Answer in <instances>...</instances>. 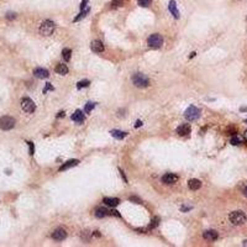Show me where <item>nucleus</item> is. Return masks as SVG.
Masks as SVG:
<instances>
[{
  "mask_svg": "<svg viewBox=\"0 0 247 247\" xmlns=\"http://www.w3.org/2000/svg\"><path fill=\"white\" fill-rule=\"evenodd\" d=\"M229 220H230V223L232 224V225H244L245 223H246V215H245V213L244 211H240V210H237V211H232L230 215H229Z\"/></svg>",
  "mask_w": 247,
  "mask_h": 247,
  "instance_id": "f257e3e1",
  "label": "nucleus"
},
{
  "mask_svg": "<svg viewBox=\"0 0 247 247\" xmlns=\"http://www.w3.org/2000/svg\"><path fill=\"white\" fill-rule=\"evenodd\" d=\"M55 29H56V25H55V22L51 20H46L43 21L41 24V26H40V34H41L42 36H51L52 34H53V31H55Z\"/></svg>",
  "mask_w": 247,
  "mask_h": 247,
  "instance_id": "f03ea898",
  "label": "nucleus"
},
{
  "mask_svg": "<svg viewBox=\"0 0 247 247\" xmlns=\"http://www.w3.org/2000/svg\"><path fill=\"white\" fill-rule=\"evenodd\" d=\"M132 83H134V85L137 87V88H147V87L150 85L148 78H147L145 74H142V73H136V74H134V76H132Z\"/></svg>",
  "mask_w": 247,
  "mask_h": 247,
  "instance_id": "7ed1b4c3",
  "label": "nucleus"
},
{
  "mask_svg": "<svg viewBox=\"0 0 247 247\" xmlns=\"http://www.w3.org/2000/svg\"><path fill=\"white\" fill-rule=\"evenodd\" d=\"M184 116L188 121H195V120H198L199 116H200V110H199L198 108H195L194 105H190V106L185 110Z\"/></svg>",
  "mask_w": 247,
  "mask_h": 247,
  "instance_id": "20e7f679",
  "label": "nucleus"
},
{
  "mask_svg": "<svg viewBox=\"0 0 247 247\" xmlns=\"http://www.w3.org/2000/svg\"><path fill=\"white\" fill-rule=\"evenodd\" d=\"M147 45H148L150 47H152V48H160V47L163 45V39H162L161 35L153 34V35H151V36L148 37Z\"/></svg>",
  "mask_w": 247,
  "mask_h": 247,
  "instance_id": "39448f33",
  "label": "nucleus"
},
{
  "mask_svg": "<svg viewBox=\"0 0 247 247\" xmlns=\"http://www.w3.org/2000/svg\"><path fill=\"white\" fill-rule=\"evenodd\" d=\"M14 126H15V119L14 118H11V116H3L0 119V129L1 130L8 131V130L14 129Z\"/></svg>",
  "mask_w": 247,
  "mask_h": 247,
  "instance_id": "423d86ee",
  "label": "nucleus"
},
{
  "mask_svg": "<svg viewBox=\"0 0 247 247\" xmlns=\"http://www.w3.org/2000/svg\"><path fill=\"white\" fill-rule=\"evenodd\" d=\"M21 108L25 113L31 114L36 110V104L34 103L30 98H24V99H21Z\"/></svg>",
  "mask_w": 247,
  "mask_h": 247,
  "instance_id": "0eeeda50",
  "label": "nucleus"
},
{
  "mask_svg": "<svg viewBox=\"0 0 247 247\" xmlns=\"http://www.w3.org/2000/svg\"><path fill=\"white\" fill-rule=\"evenodd\" d=\"M67 237V232L64 229H57L52 232V239L56 240V241H62Z\"/></svg>",
  "mask_w": 247,
  "mask_h": 247,
  "instance_id": "6e6552de",
  "label": "nucleus"
},
{
  "mask_svg": "<svg viewBox=\"0 0 247 247\" xmlns=\"http://www.w3.org/2000/svg\"><path fill=\"white\" fill-rule=\"evenodd\" d=\"M203 237L205 239L206 241H216L218 240V237H219V235H218V232L215 231V230H206L204 231V234H203Z\"/></svg>",
  "mask_w": 247,
  "mask_h": 247,
  "instance_id": "1a4fd4ad",
  "label": "nucleus"
},
{
  "mask_svg": "<svg viewBox=\"0 0 247 247\" xmlns=\"http://www.w3.org/2000/svg\"><path fill=\"white\" fill-rule=\"evenodd\" d=\"M177 181H178V176L172 174V173H167L162 177V182L165 184H174L177 183Z\"/></svg>",
  "mask_w": 247,
  "mask_h": 247,
  "instance_id": "9d476101",
  "label": "nucleus"
},
{
  "mask_svg": "<svg viewBox=\"0 0 247 247\" xmlns=\"http://www.w3.org/2000/svg\"><path fill=\"white\" fill-rule=\"evenodd\" d=\"M168 9L171 11V14L174 16V19H179V11H178V8H177V3L176 0H171L169 4H168Z\"/></svg>",
  "mask_w": 247,
  "mask_h": 247,
  "instance_id": "9b49d317",
  "label": "nucleus"
},
{
  "mask_svg": "<svg viewBox=\"0 0 247 247\" xmlns=\"http://www.w3.org/2000/svg\"><path fill=\"white\" fill-rule=\"evenodd\" d=\"M34 74H35L36 78H40V79H46V78H48V76H50L48 71L45 69V68H36V69L34 71Z\"/></svg>",
  "mask_w": 247,
  "mask_h": 247,
  "instance_id": "f8f14e48",
  "label": "nucleus"
},
{
  "mask_svg": "<svg viewBox=\"0 0 247 247\" xmlns=\"http://www.w3.org/2000/svg\"><path fill=\"white\" fill-rule=\"evenodd\" d=\"M90 48H92V51L93 52H95V53H102L104 51V45L102 41H93L92 42V45H90Z\"/></svg>",
  "mask_w": 247,
  "mask_h": 247,
  "instance_id": "ddd939ff",
  "label": "nucleus"
},
{
  "mask_svg": "<svg viewBox=\"0 0 247 247\" xmlns=\"http://www.w3.org/2000/svg\"><path fill=\"white\" fill-rule=\"evenodd\" d=\"M177 134L179 136H187L188 134H190V125L188 124H183L177 129Z\"/></svg>",
  "mask_w": 247,
  "mask_h": 247,
  "instance_id": "4468645a",
  "label": "nucleus"
},
{
  "mask_svg": "<svg viewBox=\"0 0 247 247\" xmlns=\"http://www.w3.org/2000/svg\"><path fill=\"white\" fill-rule=\"evenodd\" d=\"M79 163V161L78 160H71V161H67L64 165H62L60 167V172L62 171H67V169H69V168H72V167H76V166Z\"/></svg>",
  "mask_w": 247,
  "mask_h": 247,
  "instance_id": "2eb2a0df",
  "label": "nucleus"
},
{
  "mask_svg": "<svg viewBox=\"0 0 247 247\" xmlns=\"http://www.w3.org/2000/svg\"><path fill=\"white\" fill-rule=\"evenodd\" d=\"M200 187H202V182L199 179H190V181H188V188L190 190H198V189H200Z\"/></svg>",
  "mask_w": 247,
  "mask_h": 247,
  "instance_id": "dca6fc26",
  "label": "nucleus"
},
{
  "mask_svg": "<svg viewBox=\"0 0 247 247\" xmlns=\"http://www.w3.org/2000/svg\"><path fill=\"white\" fill-rule=\"evenodd\" d=\"M72 120L77 124H82L84 121V114L82 110H77L73 115H72Z\"/></svg>",
  "mask_w": 247,
  "mask_h": 247,
  "instance_id": "f3484780",
  "label": "nucleus"
},
{
  "mask_svg": "<svg viewBox=\"0 0 247 247\" xmlns=\"http://www.w3.org/2000/svg\"><path fill=\"white\" fill-rule=\"evenodd\" d=\"M104 203H105V204H106L108 206L115 208V206L119 205L120 200H119L118 198H110V197H106V198H104Z\"/></svg>",
  "mask_w": 247,
  "mask_h": 247,
  "instance_id": "a211bd4d",
  "label": "nucleus"
},
{
  "mask_svg": "<svg viewBox=\"0 0 247 247\" xmlns=\"http://www.w3.org/2000/svg\"><path fill=\"white\" fill-rule=\"evenodd\" d=\"M110 134H111V136L115 137L116 140H123V139H125V137L127 136V132L120 131V130H111Z\"/></svg>",
  "mask_w": 247,
  "mask_h": 247,
  "instance_id": "6ab92c4d",
  "label": "nucleus"
},
{
  "mask_svg": "<svg viewBox=\"0 0 247 247\" xmlns=\"http://www.w3.org/2000/svg\"><path fill=\"white\" fill-rule=\"evenodd\" d=\"M108 215H110V211L108 209H105V208H97V210H95V216L97 218L102 219V218H105Z\"/></svg>",
  "mask_w": 247,
  "mask_h": 247,
  "instance_id": "aec40b11",
  "label": "nucleus"
},
{
  "mask_svg": "<svg viewBox=\"0 0 247 247\" xmlns=\"http://www.w3.org/2000/svg\"><path fill=\"white\" fill-rule=\"evenodd\" d=\"M56 73H58V74H62V76H64V74H67L68 73V67L66 66V64H57V67H56Z\"/></svg>",
  "mask_w": 247,
  "mask_h": 247,
  "instance_id": "412c9836",
  "label": "nucleus"
},
{
  "mask_svg": "<svg viewBox=\"0 0 247 247\" xmlns=\"http://www.w3.org/2000/svg\"><path fill=\"white\" fill-rule=\"evenodd\" d=\"M71 56H72V50L71 48H63L62 50V57L66 62L71 60Z\"/></svg>",
  "mask_w": 247,
  "mask_h": 247,
  "instance_id": "4be33fe9",
  "label": "nucleus"
},
{
  "mask_svg": "<svg viewBox=\"0 0 247 247\" xmlns=\"http://www.w3.org/2000/svg\"><path fill=\"white\" fill-rule=\"evenodd\" d=\"M160 223H161V219H160L158 216H155V218L151 220V224H150L148 229H156V227L160 225Z\"/></svg>",
  "mask_w": 247,
  "mask_h": 247,
  "instance_id": "5701e85b",
  "label": "nucleus"
},
{
  "mask_svg": "<svg viewBox=\"0 0 247 247\" xmlns=\"http://www.w3.org/2000/svg\"><path fill=\"white\" fill-rule=\"evenodd\" d=\"M89 11H90V9H89V8H87V9L82 10V11H81V14H79V15H78V16H77V18L74 19V21L77 22V21H79L81 19H83V18H85V16H87V15L89 14Z\"/></svg>",
  "mask_w": 247,
  "mask_h": 247,
  "instance_id": "b1692460",
  "label": "nucleus"
},
{
  "mask_svg": "<svg viewBox=\"0 0 247 247\" xmlns=\"http://www.w3.org/2000/svg\"><path fill=\"white\" fill-rule=\"evenodd\" d=\"M241 142H242V139L239 137V136H234V137L231 139V144L234 145V146H237V145H240Z\"/></svg>",
  "mask_w": 247,
  "mask_h": 247,
  "instance_id": "393cba45",
  "label": "nucleus"
},
{
  "mask_svg": "<svg viewBox=\"0 0 247 247\" xmlns=\"http://www.w3.org/2000/svg\"><path fill=\"white\" fill-rule=\"evenodd\" d=\"M94 108H95V103H88L85 105V108H84V111L85 113H90Z\"/></svg>",
  "mask_w": 247,
  "mask_h": 247,
  "instance_id": "a878e982",
  "label": "nucleus"
},
{
  "mask_svg": "<svg viewBox=\"0 0 247 247\" xmlns=\"http://www.w3.org/2000/svg\"><path fill=\"white\" fill-rule=\"evenodd\" d=\"M137 3H139V5L142 6V8H147V6L151 5V0H137Z\"/></svg>",
  "mask_w": 247,
  "mask_h": 247,
  "instance_id": "bb28decb",
  "label": "nucleus"
},
{
  "mask_svg": "<svg viewBox=\"0 0 247 247\" xmlns=\"http://www.w3.org/2000/svg\"><path fill=\"white\" fill-rule=\"evenodd\" d=\"M90 83H89V81H82V82H79L78 84H77V88L78 89H82V88H87L88 85H89Z\"/></svg>",
  "mask_w": 247,
  "mask_h": 247,
  "instance_id": "cd10ccee",
  "label": "nucleus"
},
{
  "mask_svg": "<svg viewBox=\"0 0 247 247\" xmlns=\"http://www.w3.org/2000/svg\"><path fill=\"white\" fill-rule=\"evenodd\" d=\"M124 0H113L111 1V6L113 8H116V6H120V5H123Z\"/></svg>",
  "mask_w": 247,
  "mask_h": 247,
  "instance_id": "c85d7f7f",
  "label": "nucleus"
},
{
  "mask_svg": "<svg viewBox=\"0 0 247 247\" xmlns=\"http://www.w3.org/2000/svg\"><path fill=\"white\" fill-rule=\"evenodd\" d=\"M48 90H53V87H52V84L46 83V87H45V89H43V93H47Z\"/></svg>",
  "mask_w": 247,
  "mask_h": 247,
  "instance_id": "c756f323",
  "label": "nucleus"
},
{
  "mask_svg": "<svg viewBox=\"0 0 247 247\" xmlns=\"http://www.w3.org/2000/svg\"><path fill=\"white\" fill-rule=\"evenodd\" d=\"M129 200H130V202H134V203H136V204H141V200H140L137 197H130Z\"/></svg>",
  "mask_w": 247,
  "mask_h": 247,
  "instance_id": "7c9ffc66",
  "label": "nucleus"
},
{
  "mask_svg": "<svg viewBox=\"0 0 247 247\" xmlns=\"http://www.w3.org/2000/svg\"><path fill=\"white\" fill-rule=\"evenodd\" d=\"M192 209H193V206L192 205H182L181 206V210H182V211H184V213L189 211V210H192Z\"/></svg>",
  "mask_w": 247,
  "mask_h": 247,
  "instance_id": "2f4dec72",
  "label": "nucleus"
},
{
  "mask_svg": "<svg viewBox=\"0 0 247 247\" xmlns=\"http://www.w3.org/2000/svg\"><path fill=\"white\" fill-rule=\"evenodd\" d=\"M16 18V14L15 13H8L6 14V19L8 20H13V19H15Z\"/></svg>",
  "mask_w": 247,
  "mask_h": 247,
  "instance_id": "473e14b6",
  "label": "nucleus"
},
{
  "mask_svg": "<svg viewBox=\"0 0 247 247\" xmlns=\"http://www.w3.org/2000/svg\"><path fill=\"white\" fill-rule=\"evenodd\" d=\"M27 144H29V148H30V155L32 156L35 153V146H34L32 142H27Z\"/></svg>",
  "mask_w": 247,
  "mask_h": 247,
  "instance_id": "72a5a7b5",
  "label": "nucleus"
},
{
  "mask_svg": "<svg viewBox=\"0 0 247 247\" xmlns=\"http://www.w3.org/2000/svg\"><path fill=\"white\" fill-rule=\"evenodd\" d=\"M88 1H89V0H82V3H81V10L87 9V4H88Z\"/></svg>",
  "mask_w": 247,
  "mask_h": 247,
  "instance_id": "f704fd0d",
  "label": "nucleus"
},
{
  "mask_svg": "<svg viewBox=\"0 0 247 247\" xmlns=\"http://www.w3.org/2000/svg\"><path fill=\"white\" fill-rule=\"evenodd\" d=\"M110 215H115V216H118V218H120V216H121L116 210H111V211H110Z\"/></svg>",
  "mask_w": 247,
  "mask_h": 247,
  "instance_id": "c9c22d12",
  "label": "nucleus"
},
{
  "mask_svg": "<svg viewBox=\"0 0 247 247\" xmlns=\"http://www.w3.org/2000/svg\"><path fill=\"white\" fill-rule=\"evenodd\" d=\"M120 174H121V177H123L124 182H125V183H127V179H126V177H125V173H124L121 169H120Z\"/></svg>",
  "mask_w": 247,
  "mask_h": 247,
  "instance_id": "e433bc0d",
  "label": "nucleus"
},
{
  "mask_svg": "<svg viewBox=\"0 0 247 247\" xmlns=\"http://www.w3.org/2000/svg\"><path fill=\"white\" fill-rule=\"evenodd\" d=\"M142 125V121H140V120H137V123H136V125H135V127H140Z\"/></svg>",
  "mask_w": 247,
  "mask_h": 247,
  "instance_id": "4c0bfd02",
  "label": "nucleus"
},
{
  "mask_svg": "<svg viewBox=\"0 0 247 247\" xmlns=\"http://www.w3.org/2000/svg\"><path fill=\"white\" fill-rule=\"evenodd\" d=\"M63 118V116H64V113H63V111H62V113H60V114H58V115H57V118Z\"/></svg>",
  "mask_w": 247,
  "mask_h": 247,
  "instance_id": "58836bf2",
  "label": "nucleus"
},
{
  "mask_svg": "<svg viewBox=\"0 0 247 247\" xmlns=\"http://www.w3.org/2000/svg\"><path fill=\"white\" fill-rule=\"evenodd\" d=\"M244 194H245V197H247V187L244 189Z\"/></svg>",
  "mask_w": 247,
  "mask_h": 247,
  "instance_id": "ea45409f",
  "label": "nucleus"
},
{
  "mask_svg": "<svg viewBox=\"0 0 247 247\" xmlns=\"http://www.w3.org/2000/svg\"><path fill=\"white\" fill-rule=\"evenodd\" d=\"M242 246H247V240H245V241L242 242Z\"/></svg>",
  "mask_w": 247,
  "mask_h": 247,
  "instance_id": "a19ab883",
  "label": "nucleus"
},
{
  "mask_svg": "<svg viewBox=\"0 0 247 247\" xmlns=\"http://www.w3.org/2000/svg\"><path fill=\"white\" fill-rule=\"evenodd\" d=\"M245 139H246V141H247V130L245 131Z\"/></svg>",
  "mask_w": 247,
  "mask_h": 247,
  "instance_id": "79ce46f5",
  "label": "nucleus"
}]
</instances>
